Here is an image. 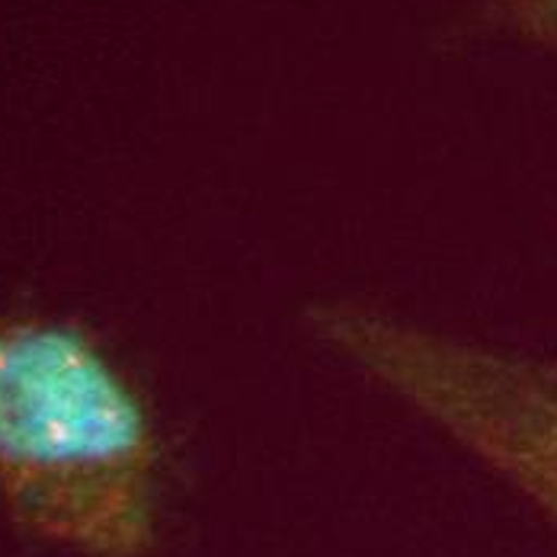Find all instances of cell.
Here are the masks:
<instances>
[{"label": "cell", "instance_id": "1", "mask_svg": "<svg viewBox=\"0 0 557 557\" xmlns=\"http://www.w3.org/2000/svg\"><path fill=\"white\" fill-rule=\"evenodd\" d=\"M0 506L20 532L74 557H145L154 545V426L77 324L0 321Z\"/></svg>", "mask_w": 557, "mask_h": 557}, {"label": "cell", "instance_id": "2", "mask_svg": "<svg viewBox=\"0 0 557 557\" xmlns=\"http://www.w3.org/2000/svg\"><path fill=\"white\" fill-rule=\"evenodd\" d=\"M311 336L471 451L557 525V359L443 334L356 298L318 301Z\"/></svg>", "mask_w": 557, "mask_h": 557}, {"label": "cell", "instance_id": "3", "mask_svg": "<svg viewBox=\"0 0 557 557\" xmlns=\"http://www.w3.org/2000/svg\"><path fill=\"white\" fill-rule=\"evenodd\" d=\"M503 3L512 23L525 36L545 46H557V0H503Z\"/></svg>", "mask_w": 557, "mask_h": 557}]
</instances>
